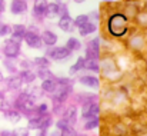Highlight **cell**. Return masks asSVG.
Segmentation results:
<instances>
[{
  "label": "cell",
  "instance_id": "obj_1",
  "mask_svg": "<svg viewBox=\"0 0 147 136\" xmlns=\"http://www.w3.org/2000/svg\"><path fill=\"white\" fill-rule=\"evenodd\" d=\"M106 32L113 39H123L130 35V22L121 12H113L106 19Z\"/></svg>",
  "mask_w": 147,
  "mask_h": 136
},
{
  "label": "cell",
  "instance_id": "obj_2",
  "mask_svg": "<svg viewBox=\"0 0 147 136\" xmlns=\"http://www.w3.org/2000/svg\"><path fill=\"white\" fill-rule=\"evenodd\" d=\"M98 63H100V75L106 79V80H113V79H116V80H119L120 79V76H121V72H120V69H119V66H117V63L114 62V60H111V57H100V60H98Z\"/></svg>",
  "mask_w": 147,
  "mask_h": 136
},
{
  "label": "cell",
  "instance_id": "obj_3",
  "mask_svg": "<svg viewBox=\"0 0 147 136\" xmlns=\"http://www.w3.org/2000/svg\"><path fill=\"white\" fill-rule=\"evenodd\" d=\"M126 46L133 53H142L147 47V37L142 30H136L130 33L126 39Z\"/></svg>",
  "mask_w": 147,
  "mask_h": 136
},
{
  "label": "cell",
  "instance_id": "obj_4",
  "mask_svg": "<svg viewBox=\"0 0 147 136\" xmlns=\"http://www.w3.org/2000/svg\"><path fill=\"white\" fill-rule=\"evenodd\" d=\"M45 56L50 60H53V62H66L73 56V53L66 46H54V47H47L46 49Z\"/></svg>",
  "mask_w": 147,
  "mask_h": 136
},
{
  "label": "cell",
  "instance_id": "obj_5",
  "mask_svg": "<svg viewBox=\"0 0 147 136\" xmlns=\"http://www.w3.org/2000/svg\"><path fill=\"white\" fill-rule=\"evenodd\" d=\"M1 53H3L4 59L16 60V59H19V56L22 53V43H17V42L11 40L10 37H7V39H4V42L1 45Z\"/></svg>",
  "mask_w": 147,
  "mask_h": 136
},
{
  "label": "cell",
  "instance_id": "obj_6",
  "mask_svg": "<svg viewBox=\"0 0 147 136\" xmlns=\"http://www.w3.org/2000/svg\"><path fill=\"white\" fill-rule=\"evenodd\" d=\"M100 49H101L100 37L96 36V37L90 39V40L87 42L86 47H84V54H86L84 59H86V60H100V57H101Z\"/></svg>",
  "mask_w": 147,
  "mask_h": 136
},
{
  "label": "cell",
  "instance_id": "obj_7",
  "mask_svg": "<svg viewBox=\"0 0 147 136\" xmlns=\"http://www.w3.org/2000/svg\"><path fill=\"white\" fill-rule=\"evenodd\" d=\"M101 113V106L98 102H93V103H83L82 109H80V118L83 120L86 119H92V118H100Z\"/></svg>",
  "mask_w": 147,
  "mask_h": 136
},
{
  "label": "cell",
  "instance_id": "obj_8",
  "mask_svg": "<svg viewBox=\"0 0 147 136\" xmlns=\"http://www.w3.org/2000/svg\"><path fill=\"white\" fill-rule=\"evenodd\" d=\"M67 12H69V9H67V4L66 3H63V1H49L46 17L47 19H54V17L59 19L60 16H63Z\"/></svg>",
  "mask_w": 147,
  "mask_h": 136
},
{
  "label": "cell",
  "instance_id": "obj_9",
  "mask_svg": "<svg viewBox=\"0 0 147 136\" xmlns=\"http://www.w3.org/2000/svg\"><path fill=\"white\" fill-rule=\"evenodd\" d=\"M120 12L126 16V19L129 22H134L137 14L142 12V7L137 1H126L123 4V10H120Z\"/></svg>",
  "mask_w": 147,
  "mask_h": 136
},
{
  "label": "cell",
  "instance_id": "obj_10",
  "mask_svg": "<svg viewBox=\"0 0 147 136\" xmlns=\"http://www.w3.org/2000/svg\"><path fill=\"white\" fill-rule=\"evenodd\" d=\"M71 93H73V86H59L57 90L51 95V102L66 105V100L71 96Z\"/></svg>",
  "mask_w": 147,
  "mask_h": 136
},
{
  "label": "cell",
  "instance_id": "obj_11",
  "mask_svg": "<svg viewBox=\"0 0 147 136\" xmlns=\"http://www.w3.org/2000/svg\"><path fill=\"white\" fill-rule=\"evenodd\" d=\"M77 82H79L82 86H84V88H87V89H93V90L100 89V85H101L100 78L96 76V75H82V76H79Z\"/></svg>",
  "mask_w": 147,
  "mask_h": 136
},
{
  "label": "cell",
  "instance_id": "obj_12",
  "mask_svg": "<svg viewBox=\"0 0 147 136\" xmlns=\"http://www.w3.org/2000/svg\"><path fill=\"white\" fill-rule=\"evenodd\" d=\"M23 42L26 43V46L29 49H34V50H40L43 47V42H42V37L39 33H34V32H30L27 30V33L24 35V39Z\"/></svg>",
  "mask_w": 147,
  "mask_h": 136
},
{
  "label": "cell",
  "instance_id": "obj_13",
  "mask_svg": "<svg viewBox=\"0 0 147 136\" xmlns=\"http://www.w3.org/2000/svg\"><path fill=\"white\" fill-rule=\"evenodd\" d=\"M47 7H49V1H46V0H36L33 3V7H32V14H33L34 20H43L46 17Z\"/></svg>",
  "mask_w": 147,
  "mask_h": 136
},
{
  "label": "cell",
  "instance_id": "obj_14",
  "mask_svg": "<svg viewBox=\"0 0 147 136\" xmlns=\"http://www.w3.org/2000/svg\"><path fill=\"white\" fill-rule=\"evenodd\" d=\"M73 22H74V17H71V14L67 12V13H64L63 16L59 17V20H57V27H59L61 32H64V33H71V32L74 30Z\"/></svg>",
  "mask_w": 147,
  "mask_h": 136
},
{
  "label": "cell",
  "instance_id": "obj_15",
  "mask_svg": "<svg viewBox=\"0 0 147 136\" xmlns=\"http://www.w3.org/2000/svg\"><path fill=\"white\" fill-rule=\"evenodd\" d=\"M26 33H27V26L26 24H23V23H14V24H11V35L9 37L11 40L17 42V43H22Z\"/></svg>",
  "mask_w": 147,
  "mask_h": 136
},
{
  "label": "cell",
  "instance_id": "obj_16",
  "mask_svg": "<svg viewBox=\"0 0 147 136\" xmlns=\"http://www.w3.org/2000/svg\"><path fill=\"white\" fill-rule=\"evenodd\" d=\"M9 10L13 16H22L24 13H27L29 10V3L26 0H13L10 1Z\"/></svg>",
  "mask_w": 147,
  "mask_h": 136
},
{
  "label": "cell",
  "instance_id": "obj_17",
  "mask_svg": "<svg viewBox=\"0 0 147 136\" xmlns=\"http://www.w3.org/2000/svg\"><path fill=\"white\" fill-rule=\"evenodd\" d=\"M77 116H79V110H77V106H76L74 103L64 106V110H63L61 118H63L64 120H67L71 126H74V123L77 122Z\"/></svg>",
  "mask_w": 147,
  "mask_h": 136
},
{
  "label": "cell",
  "instance_id": "obj_18",
  "mask_svg": "<svg viewBox=\"0 0 147 136\" xmlns=\"http://www.w3.org/2000/svg\"><path fill=\"white\" fill-rule=\"evenodd\" d=\"M40 37H42L43 46H46V47H54V46H57L59 36L53 30H50V29H43L42 33H40Z\"/></svg>",
  "mask_w": 147,
  "mask_h": 136
},
{
  "label": "cell",
  "instance_id": "obj_19",
  "mask_svg": "<svg viewBox=\"0 0 147 136\" xmlns=\"http://www.w3.org/2000/svg\"><path fill=\"white\" fill-rule=\"evenodd\" d=\"M4 83H6L7 90H11V92H20V89L23 88V80L19 76V73L17 75H10L9 78H6Z\"/></svg>",
  "mask_w": 147,
  "mask_h": 136
},
{
  "label": "cell",
  "instance_id": "obj_20",
  "mask_svg": "<svg viewBox=\"0 0 147 136\" xmlns=\"http://www.w3.org/2000/svg\"><path fill=\"white\" fill-rule=\"evenodd\" d=\"M100 96L97 93H93V92H79L76 95V102L79 105H83V103H93V102H98Z\"/></svg>",
  "mask_w": 147,
  "mask_h": 136
},
{
  "label": "cell",
  "instance_id": "obj_21",
  "mask_svg": "<svg viewBox=\"0 0 147 136\" xmlns=\"http://www.w3.org/2000/svg\"><path fill=\"white\" fill-rule=\"evenodd\" d=\"M3 116H4V119H6L9 123H11V125H17V123H20V120L23 119V115H22L19 110H16V109H9V110L3 112Z\"/></svg>",
  "mask_w": 147,
  "mask_h": 136
},
{
  "label": "cell",
  "instance_id": "obj_22",
  "mask_svg": "<svg viewBox=\"0 0 147 136\" xmlns=\"http://www.w3.org/2000/svg\"><path fill=\"white\" fill-rule=\"evenodd\" d=\"M84 66H86V59H84V56H79L77 60L70 66V69H69V76L71 78V76L77 75L79 72L84 70Z\"/></svg>",
  "mask_w": 147,
  "mask_h": 136
},
{
  "label": "cell",
  "instance_id": "obj_23",
  "mask_svg": "<svg viewBox=\"0 0 147 136\" xmlns=\"http://www.w3.org/2000/svg\"><path fill=\"white\" fill-rule=\"evenodd\" d=\"M19 76L22 78L23 85H27V86L33 85L36 82V79H37L36 72H33V70H19Z\"/></svg>",
  "mask_w": 147,
  "mask_h": 136
},
{
  "label": "cell",
  "instance_id": "obj_24",
  "mask_svg": "<svg viewBox=\"0 0 147 136\" xmlns=\"http://www.w3.org/2000/svg\"><path fill=\"white\" fill-rule=\"evenodd\" d=\"M98 26L97 24H94V23H92V22H87L84 26H82L80 29H79V36L80 37H87V36H90V35H94L96 32H97Z\"/></svg>",
  "mask_w": 147,
  "mask_h": 136
},
{
  "label": "cell",
  "instance_id": "obj_25",
  "mask_svg": "<svg viewBox=\"0 0 147 136\" xmlns=\"http://www.w3.org/2000/svg\"><path fill=\"white\" fill-rule=\"evenodd\" d=\"M59 85L56 82V78L54 79H47V80H43L42 85H40V89L43 90V93H47V95H53L54 92L57 90Z\"/></svg>",
  "mask_w": 147,
  "mask_h": 136
},
{
  "label": "cell",
  "instance_id": "obj_26",
  "mask_svg": "<svg viewBox=\"0 0 147 136\" xmlns=\"http://www.w3.org/2000/svg\"><path fill=\"white\" fill-rule=\"evenodd\" d=\"M136 24V27H139L142 32H147V12L142 9V12L137 14L136 20L133 22Z\"/></svg>",
  "mask_w": 147,
  "mask_h": 136
},
{
  "label": "cell",
  "instance_id": "obj_27",
  "mask_svg": "<svg viewBox=\"0 0 147 136\" xmlns=\"http://www.w3.org/2000/svg\"><path fill=\"white\" fill-rule=\"evenodd\" d=\"M101 125V119L100 118H92V119H86L84 123H83V129L86 132H92V131H96L100 128Z\"/></svg>",
  "mask_w": 147,
  "mask_h": 136
},
{
  "label": "cell",
  "instance_id": "obj_28",
  "mask_svg": "<svg viewBox=\"0 0 147 136\" xmlns=\"http://www.w3.org/2000/svg\"><path fill=\"white\" fill-rule=\"evenodd\" d=\"M66 47L71 52V53H76V52H79V50H82V40L80 39H77V37H74V36H71V37H69L67 39V42H66Z\"/></svg>",
  "mask_w": 147,
  "mask_h": 136
},
{
  "label": "cell",
  "instance_id": "obj_29",
  "mask_svg": "<svg viewBox=\"0 0 147 136\" xmlns=\"http://www.w3.org/2000/svg\"><path fill=\"white\" fill-rule=\"evenodd\" d=\"M22 92H23V93H26L27 96H30V97L36 99V100H39V99H40V97H43V95H45L43 90L40 89V86H34V85H33V86H32V85H30V86H27L24 90H22Z\"/></svg>",
  "mask_w": 147,
  "mask_h": 136
},
{
  "label": "cell",
  "instance_id": "obj_30",
  "mask_svg": "<svg viewBox=\"0 0 147 136\" xmlns=\"http://www.w3.org/2000/svg\"><path fill=\"white\" fill-rule=\"evenodd\" d=\"M33 63H34V66H37L39 69H50L51 60L47 59V57L43 54V56H36V57L33 59Z\"/></svg>",
  "mask_w": 147,
  "mask_h": 136
},
{
  "label": "cell",
  "instance_id": "obj_31",
  "mask_svg": "<svg viewBox=\"0 0 147 136\" xmlns=\"http://www.w3.org/2000/svg\"><path fill=\"white\" fill-rule=\"evenodd\" d=\"M33 113H34V115H37V116L49 115L50 113L49 103H46V102H40V103H37V105H36V107H34V110H33Z\"/></svg>",
  "mask_w": 147,
  "mask_h": 136
},
{
  "label": "cell",
  "instance_id": "obj_32",
  "mask_svg": "<svg viewBox=\"0 0 147 136\" xmlns=\"http://www.w3.org/2000/svg\"><path fill=\"white\" fill-rule=\"evenodd\" d=\"M84 70L87 72H92L93 75H100V63L98 60H86V66H84Z\"/></svg>",
  "mask_w": 147,
  "mask_h": 136
},
{
  "label": "cell",
  "instance_id": "obj_33",
  "mask_svg": "<svg viewBox=\"0 0 147 136\" xmlns=\"http://www.w3.org/2000/svg\"><path fill=\"white\" fill-rule=\"evenodd\" d=\"M3 66H4V69H6L10 75H17V73H19V67H17V65L14 63V60L3 59Z\"/></svg>",
  "mask_w": 147,
  "mask_h": 136
},
{
  "label": "cell",
  "instance_id": "obj_34",
  "mask_svg": "<svg viewBox=\"0 0 147 136\" xmlns=\"http://www.w3.org/2000/svg\"><path fill=\"white\" fill-rule=\"evenodd\" d=\"M54 126H56V129L61 133V132H66V131H69L70 128H74V126H71L67 120H64L63 118H59L56 122H54Z\"/></svg>",
  "mask_w": 147,
  "mask_h": 136
},
{
  "label": "cell",
  "instance_id": "obj_35",
  "mask_svg": "<svg viewBox=\"0 0 147 136\" xmlns=\"http://www.w3.org/2000/svg\"><path fill=\"white\" fill-rule=\"evenodd\" d=\"M36 76H37V79H40L42 82H43V80H47V79H54V78H56L50 69H37Z\"/></svg>",
  "mask_w": 147,
  "mask_h": 136
},
{
  "label": "cell",
  "instance_id": "obj_36",
  "mask_svg": "<svg viewBox=\"0 0 147 136\" xmlns=\"http://www.w3.org/2000/svg\"><path fill=\"white\" fill-rule=\"evenodd\" d=\"M89 22V16L86 14V13H82V14H77L76 17H74V22H73V24H74V29H80L82 26H84L86 23Z\"/></svg>",
  "mask_w": 147,
  "mask_h": 136
},
{
  "label": "cell",
  "instance_id": "obj_37",
  "mask_svg": "<svg viewBox=\"0 0 147 136\" xmlns=\"http://www.w3.org/2000/svg\"><path fill=\"white\" fill-rule=\"evenodd\" d=\"M56 82L59 86H74L76 80L70 76H56Z\"/></svg>",
  "mask_w": 147,
  "mask_h": 136
},
{
  "label": "cell",
  "instance_id": "obj_38",
  "mask_svg": "<svg viewBox=\"0 0 147 136\" xmlns=\"http://www.w3.org/2000/svg\"><path fill=\"white\" fill-rule=\"evenodd\" d=\"M10 35H11V24L0 20V37L7 39V36H10Z\"/></svg>",
  "mask_w": 147,
  "mask_h": 136
},
{
  "label": "cell",
  "instance_id": "obj_39",
  "mask_svg": "<svg viewBox=\"0 0 147 136\" xmlns=\"http://www.w3.org/2000/svg\"><path fill=\"white\" fill-rule=\"evenodd\" d=\"M33 66H34V63H33V60H30V59H22V60L19 62L20 70H32Z\"/></svg>",
  "mask_w": 147,
  "mask_h": 136
},
{
  "label": "cell",
  "instance_id": "obj_40",
  "mask_svg": "<svg viewBox=\"0 0 147 136\" xmlns=\"http://www.w3.org/2000/svg\"><path fill=\"white\" fill-rule=\"evenodd\" d=\"M87 16H89V22H92V23H94V24H97L98 26V23H100V17H101L100 10L89 12V13H87Z\"/></svg>",
  "mask_w": 147,
  "mask_h": 136
},
{
  "label": "cell",
  "instance_id": "obj_41",
  "mask_svg": "<svg viewBox=\"0 0 147 136\" xmlns=\"http://www.w3.org/2000/svg\"><path fill=\"white\" fill-rule=\"evenodd\" d=\"M13 135L14 136H30V131L26 128V126H19L13 131Z\"/></svg>",
  "mask_w": 147,
  "mask_h": 136
},
{
  "label": "cell",
  "instance_id": "obj_42",
  "mask_svg": "<svg viewBox=\"0 0 147 136\" xmlns=\"http://www.w3.org/2000/svg\"><path fill=\"white\" fill-rule=\"evenodd\" d=\"M0 136H14V135H13V131L3 129V131H0Z\"/></svg>",
  "mask_w": 147,
  "mask_h": 136
},
{
  "label": "cell",
  "instance_id": "obj_43",
  "mask_svg": "<svg viewBox=\"0 0 147 136\" xmlns=\"http://www.w3.org/2000/svg\"><path fill=\"white\" fill-rule=\"evenodd\" d=\"M4 12H6V3L3 0H0V14L4 13Z\"/></svg>",
  "mask_w": 147,
  "mask_h": 136
},
{
  "label": "cell",
  "instance_id": "obj_44",
  "mask_svg": "<svg viewBox=\"0 0 147 136\" xmlns=\"http://www.w3.org/2000/svg\"><path fill=\"white\" fill-rule=\"evenodd\" d=\"M49 135V131H39L37 136H47Z\"/></svg>",
  "mask_w": 147,
  "mask_h": 136
},
{
  "label": "cell",
  "instance_id": "obj_45",
  "mask_svg": "<svg viewBox=\"0 0 147 136\" xmlns=\"http://www.w3.org/2000/svg\"><path fill=\"white\" fill-rule=\"evenodd\" d=\"M4 79H6V78H4V75H3L1 69H0V83H1V82H4Z\"/></svg>",
  "mask_w": 147,
  "mask_h": 136
},
{
  "label": "cell",
  "instance_id": "obj_46",
  "mask_svg": "<svg viewBox=\"0 0 147 136\" xmlns=\"http://www.w3.org/2000/svg\"><path fill=\"white\" fill-rule=\"evenodd\" d=\"M73 3H74V4H82L83 1H82V0H76V1H73Z\"/></svg>",
  "mask_w": 147,
  "mask_h": 136
},
{
  "label": "cell",
  "instance_id": "obj_47",
  "mask_svg": "<svg viewBox=\"0 0 147 136\" xmlns=\"http://www.w3.org/2000/svg\"><path fill=\"white\" fill-rule=\"evenodd\" d=\"M74 136H87V135H84V133H79V132H77Z\"/></svg>",
  "mask_w": 147,
  "mask_h": 136
},
{
  "label": "cell",
  "instance_id": "obj_48",
  "mask_svg": "<svg viewBox=\"0 0 147 136\" xmlns=\"http://www.w3.org/2000/svg\"><path fill=\"white\" fill-rule=\"evenodd\" d=\"M137 136H147V132H143V133H139Z\"/></svg>",
  "mask_w": 147,
  "mask_h": 136
},
{
  "label": "cell",
  "instance_id": "obj_49",
  "mask_svg": "<svg viewBox=\"0 0 147 136\" xmlns=\"http://www.w3.org/2000/svg\"><path fill=\"white\" fill-rule=\"evenodd\" d=\"M103 136H114V135H111V133H106V135H103Z\"/></svg>",
  "mask_w": 147,
  "mask_h": 136
},
{
  "label": "cell",
  "instance_id": "obj_50",
  "mask_svg": "<svg viewBox=\"0 0 147 136\" xmlns=\"http://www.w3.org/2000/svg\"><path fill=\"white\" fill-rule=\"evenodd\" d=\"M57 136H61V135H57Z\"/></svg>",
  "mask_w": 147,
  "mask_h": 136
}]
</instances>
